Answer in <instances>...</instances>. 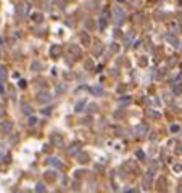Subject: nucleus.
Wrapping results in <instances>:
<instances>
[{
  "instance_id": "obj_15",
  "label": "nucleus",
  "mask_w": 182,
  "mask_h": 193,
  "mask_svg": "<svg viewBox=\"0 0 182 193\" xmlns=\"http://www.w3.org/2000/svg\"><path fill=\"white\" fill-rule=\"evenodd\" d=\"M36 193H45L44 184H37V185H36Z\"/></svg>"
},
{
  "instance_id": "obj_26",
  "label": "nucleus",
  "mask_w": 182,
  "mask_h": 193,
  "mask_svg": "<svg viewBox=\"0 0 182 193\" xmlns=\"http://www.w3.org/2000/svg\"><path fill=\"white\" fill-rule=\"evenodd\" d=\"M179 130V126H173V127H171V132H177Z\"/></svg>"
},
{
  "instance_id": "obj_27",
  "label": "nucleus",
  "mask_w": 182,
  "mask_h": 193,
  "mask_svg": "<svg viewBox=\"0 0 182 193\" xmlns=\"http://www.w3.org/2000/svg\"><path fill=\"white\" fill-rule=\"evenodd\" d=\"M5 114V110H3V106H2V105H0V118H2V116Z\"/></svg>"
},
{
  "instance_id": "obj_2",
  "label": "nucleus",
  "mask_w": 182,
  "mask_h": 193,
  "mask_svg": "<svg viewBox=\"0 0 182 193\" xmlns=\"http://www.w3.org/2000/svg\"><path fill=\"white\" fill-rule=\"evenodd\" d=\"M50 100H52V93L50 92L44 90V92H39L37 93V102L39 103H49Z\"/></svg>"
},
{
  "instance_id": "obj_20",
  "label": "nucleus",
  "mask_w": 182,
  "mask_h": 193,
  "mask_svg": "<svg viewBox=\"0 0 182 193\" xmlns=\"http://www.w3.org/2000/svg\"><path fill=\"white\" fill-rule=\"evenodd\" d=\"M32 18H34V21H42V18H44V16H42V13H36Z\"/></svg>"
},
{
  "instance_id": "obj_3",
  "label": "nucleus",
  "mask_w": 182,
  "mask_h": 193,
  "mask_svg": "<svg viewBox=\"0 0 182 193\" xmlns=\"http://www.w3.org/2000/svg\"><path fill=\"white\" fill-rule=\"evenodd\" d=\"M29 10H31V5L29 3H21V5L16 7V13L21 15V16H26V15L29 13Z\"/></svg>"
},
{
  "instance_id": "obj_5",
  "label": "nucleus",
  "mask_w": 182,
  "mask_h": 193,
  "mask_svg": "<svg viewBox=\"0 0 182 193\" xmlns=\"http://www.w3.org/2000/svg\"><path fill=\"white\" fill-rule=\"evenodd\" d=\"M50 142H52L53 145H57V147H61V145H63V137L58 135V134H52V135H50Z\"/></svg>"
},
{
  "instance_id": "obj_17",
  "label": "nucleus",
  "mask_w": 182,
  "mask_h": 193,
  "mask_svg": "<svg viewBox=\"0 0 182 193\" xmlns=\"http://www.w3.org/2000/svg\"><path fill=\"white\" fill-rule=\"evenodd\" d=\"M41 68H42V65L39 61H34L32 65H31V69L32 71H37V69H41Z\"/></svg>"
},
{
  "instance_id": "obj_11",
  "label": "nucleus",
  "mask_w": 182,
  "mask_h": 193,
  "mask_svg": "<svg viewBox=\"0 0 182 193\" xmlns=\"http://www.w3.org/2000/svg\"><path fill=\"white\" fill-rule=\"evenodd\" d=\"M7 69H5V66H0V82H3L5 79H7Z\"/></svg>"
},
{
  "instance_id": "obj_18",
  "label": "nucleus",
  "mask_w": 182,
  "mask_h": 193,
  "mask_svg": "<svg viewBox=\"0 0 182 193\" xmlns=\"http://www.w3.org/2000/svg\"><path fill=\"white\" fill-rule=\"evenodd\" d=\"M81 40L84 42V44H90V39H89V36H87L85 32H82V34H81Z\"/></svg>"
},
{
  "instance_id": "obj_29",
  "label": "nucleus",
  "mask_w": 182,
  "mask_h": 193,
  "mask_svg": "<svg viewBox=\"0 0 182 193\" xmlns=\"http://www.w3.org/2000/svg\"><path fill=\"white\" fill-rule=\"evenodd\" d=\"M57 2H58V5H60V7H61L63 3H66V0H57Z\"/></svg>"
},
{
  "instance_id": "obj_32",
  "label": "nucleus",
  "mask_w": 182,
  "mask_h": 193,
  "mask_svg": "<svg viewBox=\"0 0 182 193\" xmlns=\"http://www.w3.org/2000/svg\"><path fill=\"white\" fill-rule=\"evenodd\" d=\"M179 47H181V50H182V42H181V45H179Z\"/></svg>"
},
{
  "instance_id": "obj_14",
  "label": "nucleus",
  "mask_w": 182,
  "mask_h": 193,
  "mask_svg": "<svg viewBox=\"0 0 182 193\" xmlns=\"http://www.w3.org/2000/svg\"><path fill=\"white\" fill-rule=\"evenodd\" d=\"M36 124H37V118H36V116H29L28 126H31V127H32V126H36Z\"/></svg>"
},
{
  "instance_id": "obj_16",
  "label": "nucleus",
  "mask_w": 182,
  "mask_h": 193,
  "mask_svg": "<svg viewBox=\"0 0 182 193\" xmlns=\"http://www.w3.org/2000/svg\"><path fill=\"white\" fill-rule=\"evenodd\" d=\"M118 102L121 103V105H124V103H129V102H131V97H129V95H124V97H122V98H119Z\"/></svg>"
},
{
  "instance_id": "obj_28",
  "label": "nucleus",
  "mask_w": 182,
  "mask_h": 193,
  "mask_svg": "<svg viewBox=\"0 0 182 193\" xmlns=\"http://www.w3.org/2000/svg\"><path fill=\"white\" fill-rule=\"evenodd\" d=\"M20 87H26V81H20Z\"/></svg>"
},
{
  "instance_id": "obj_31",
  "label": "nucleus",
  "mask_w": 182,
  "mask_h": 193,
  "mask_svg": "<svg viewBox=\"0 0 182 193\" xmlns=\"http://www.w3.org/2000/svg\"><path fill=\"white\" fill-rule=\"evenodd\" d=\"M126 193H137V192H135V190H131V192H129V190H127V192H126Z\"/></svg>"
},
{
  "instance_id": "obj_6",
  "label": "nucleus",
  "mask_w": 182,
  "mask_h": 193,
  "mask_svg": "<svg viewBox=\"0 0 182 193\" xmlns=\"http://www.w3.org/2000/svg\"><path fill=\"white\" fill-rule=\"evenodd\" d=\"M0 129H2L5 134H8V132L13 129V122L12 121H3V122H0Z\"/></svg>"
},
{
  "instance_id": "obj_4",
  "label": "nucleus",
  "mask_w": 182,
  "mask_h": 193,
  "mask_svg": "<svg viewBox=\"0 0 182 193\" xmlns=\"http://www.w3.org/2000/svg\"><path fill=\"white\" fill-rule=\"evenodd\" d=\"M147 126L145 124H139V126H135L134 127V135H137V137H142V135H145L147 134Z\"/></svg>"
},
{
  "instance_id": "obj_7",
  "label": "nucleus",
  "mask_w": 182,
  "mask_h": 193,
  "mask_svg": "<svg viewBox=\"0 0 182 193\" xmlns=\"http://www.w3.org/2000/svg\"><path fill=\"white\" fill-rule=\"evenodd\" d=\"M166 40L169 42L171 45H174V47H179V39L176 36H174V34H168V36H166Z\"/></svg>"
},
{
  "instance_id": "obj_12",
  "label": "nucleus",
  "mask_w": 182,
  "mask_h": 193,
  "mask_svg": "<svg viewBox=\"0 0 182 193\" xmlns=\"http://www.w3.org/2000/svg\"><path fill=\"white\" fill-rule=\"evenodd\" d=\"M23 113L28 114V116H31L32 114V106H31V105H24V106H23Z\"/></svg>"
},
{
  "instance_id": "obj_30",
  "label": "nucleus",
  "mask_w": 182,
  "mask_h": 193,
  "mask_svg": "<svg viewBox=\"0 0 182 193\" xmlns=\"http://www.w3.org/2000/svg\"><path fill=\"white\" fill-rule=\"evenodd\" d=\"M0 93H3V84L0 82Z\"/></svg>"
},
{
  "instance_id": "obj_8",
  "label": "nucleus",
  "mask_w": 182,
  "mask_h": 193,
  "mask_svg": "<svg viewBox=\"0 0 182 193\" xmlns=\"http://www.w3.org/2000/svg\"><path fill=\"white\" fill-rule=\"evenodd\" d=\"M47 163H49L50 166H53V167H61V166H63V163H61L58 158H49Z\"/></svg>"
},
{
  "instance_id": "obj_22",
  "label": "nucleus",
  "mask_w": 182,
  "mask_h": 193,
  "mask_svg": "<svg viewBox=\"0 0 182 193\" xmlns=\"http://www.w3.org/2000/svg\"><path fill=\"white\" fill-rule=\"evenodd\" d=\"M124 40H126V42H131V40H132V34H126V36H124Z\"/></svg>"
},
{
  "instance_id": "obj_23",
  "label": "nucleus",
  "mask_w": 182,
  "mask_h": 193,
  "mask_svg": "<svg viewBox=\"0 0 182 193\" xmlns=\"http://www.w3.org/2000/svg\"><path fill=\"white\" fill-rule=\"evenodd\" d=\"M174 171H176V172H182V166L181 164H176V166H174Z\"/></svg>"
},
{
  "instance_id": "obj_9",
  "label": "nucleus",
  "mask_w": 182,
  "mask_h": 193,
  "mask_svg": "<svg viewBox=\"0 0 182 193\" xmlns=\"http://www.w3.org/2000/svg\"><path fill=\"white\" fill-rule=\"evenodd\" d=\"M90 93H93L95 97H100V95H103V87H100V85L92 87V89H90Z\"/></svg>"
},
{
  "instance_id": "obj_24",
  "label": "nucleus",
  "mask_w": 182,
  "mask_h": 193,
  "mask_svg": "<svg viewBox=\"0 0 182 193\" xmlns=\"http://www.w3.org/2000/svg\"><path fill=\"white\" fill-rule=\"evenodd\" d=\"M135 155H137V158H139V159H143V158H145V155H143L142 151H137Z\"/></svg>"
},
{
  "instance_id": "obj_25",
  "label": "nucleus",
  "mask_w": 182,
  "mask_h": 193,
  "mask_svg": "<svg viewBox=\"0 0 182 193\" xmlns=\"http://www.w3.org/2000/svg\"><path fill=\"white\" fill-rule=\"evenodd\" d=\"M47 177L49 179H55V172H47Z\"/></svg>"
},
{
  "instance_id": "obj_21",
  "label": "nucleus",
  "mask_w": 182,
  "mask_h": 193,
  "mask_svg": "<svg viewBox=\"0 0 182 193\" xmlns=\"http://www.w3.org/2000/svg\"><path fill=\"white\" fill-rule=\"evenodd\" d=\"M66 90V85H58L57 87V93H61V92Z\"/></svg>"
},
{
  "instance_id": "obj_1",
  "label": "nucleus",
  "mask_w": 182,
  "mask_h": 193,
  "mask_svg": "<svg viewBox=\"0 0 182 193\" xmlns=\"http://www.w3.org/2000/svg\"><path fill=\"white\" fill-rule=\"evenodd\" d=\"M114 13V23H116V26H121L122 23H124V18H126V11L121 8V7H114L113 10Z\"/></svg>"
},
{
  "instance_id": "obj_10",
  "label": "nucleus",
  "mask_w": 182,
  "mask_h": 193,
  "mask_svg": "<svg viewBox=\"0 0 182 193\" xmlns=\"http://www.w3.org/2000/svg\"><path fill=\"white\" fill-rule=\"evenodd\" d=\"M60 53H61V47L60 45H52V48H50V55H52V56H58Z\"/></svg>"
},
{
  "instance_id": "obj_13",
  "label": "nucleus",
  "mask_w": 182,
  "mask_h": 193,
  "mask_svg": "<svg viewBox=\"0 0 182 193\" xmlns=\"http://www.w3.org/2000/svg\"><path fill=\"white\" fill-rule=\"evenodd\" d=\"M84 106H85V100L77 102V103H76V111H84Z\"/></svg>"
},
{
  "instance_id": "obj_19",
  "label": "nucleus",
  "mask_w": 182,
  "mask_h": 193,
  "mask_svg": "<svg viewBox=\"0 0 182 193\" xmlns=\"http://www.w3.org/2000/svg\"><path fill=\"white\" fill-rule=\"evenodd\" d=\"M105 28H106V20L105 18H101L100 23H98V29H105Z\"/></svg>"
}]
</instances>
